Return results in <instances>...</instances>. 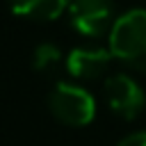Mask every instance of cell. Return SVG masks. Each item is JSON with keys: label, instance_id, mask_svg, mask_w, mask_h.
Here are the masks:
<instances>
[{"label": "cell", "instance_id": "6da1fadb", "mask_svg": "<svg viewBox=\"0 0 146 146\" xmlns=\"http://www.w3.org/2000/svg\"><path fill=\"white\" fill-rule=\"evenodd\" d=\"M107 48L128 68L146 73V9H128L116 16L107 34Z\"/></svg>", "mask_w": 146, "mask_h": 146}, {"label": "cell", "instance_id": "7a4b0ae2", "mask_svg": "<svg viewBox=\"0 0 146 146\" xmlns=\"http://www.w3.org/2000/svg\"><path fill=\"white\" fill-rule=\"evenodd\" d=\"M48 110L59 123L68 128H82L94 121L96 100L89 89L78 82H57L48 94Z\"/></svg>", "mask_w": 146, "mask_h": 146}, {"label": "cell", "instance_id": "3957f363", "mask_svg": "<svg viewBox=\"0 0 146 146\" xmlns=\"http://www.w3.org/2000/svg\"><path fill=\"white\" fill-rule=\"evenodd\" d=\"M103 100L105 105L121 119L132 121L141 114L146 107V94L144 87L128 73H114L107 75L103 82Z\"/></svg>", "mask_w": 146, "mask_h": 146}, {"label": "cell", "instance_id": "277c9868", "mask_svg": "<svg viewBox=\"0 0 146 146\" xmlns=\"http://www.w3.org/2000/svg\"><path fill=\"white\" fill-rule=\"evenodd\" d=\"M66 14L73 30L89 39L110 34L116 21L112 0H71Z\"/></svg>", "mask_w": 146, "mask_h": 146}, {"label": "cell", "instance_id": "5b68a950", "mask_svg": "<svg viewBox=\"0 0 146 146\" xmlns=\"http://www.w3.org/2000/svg\"><path fill=\"white\" fill-rule=\"evenodd\" d=\"M112 52L110 48L103 46H78L73 48L66 59L64 66L68 71V75L78 82H94L107 75L110 64H112Z\"/></svg>", "mask_w": 146, "mask_h": 146}, {"label": "cell", "instance_id": "8992f818", "mask_svg": "<svg viewBox=\"0 0 146 146\" xmlns=\"http://www.w3.org/2000/svg\"><path fill=\"white\" fill-rule=\"evenodd\" d=\"M71 0H7L9 9L27 21H55L68 9Z\"/></svg>", "mask_w": 146, "mask_h": 146}, {"label": "cell", "instance_id": "52a82bcc", "mask_svg": "<svg viewBox=\"0 0 146 146\" xmlns=\"http://www.w3.org/2000/svg\"><path fill=\"white\" fill-rule=\"evenodd\" d=\"M64 52L55 43H39L32 52V66L41 75H52L64 66Z\"/></svg>", "mask_w": 146, "mask_h": 146}, {"label": "cell", "instance_id": "ba28073f", "mask_svg": "<svg viewBox=\"0 0 146 146\" xmlns=\"http://www.w3.org/2000/svg\"><path fill=\"white\" fill-rule=\"evenodd\" d=\"M116 146H146V130H139V132H132V135L123 137Z\"/></svg>", "mask_w": 146, "mask_h": 146}]
</instances>
